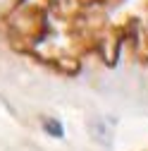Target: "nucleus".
<instances>
[{
    "instance_id": "nucleus-1",
    "label": "nucleus",
    "mask_w": 148,
    "mask_h": 151,
    "mask_svg": "<svg viewBox=\"0 0 148 151\" xmlns=\"http://www.w3.org/2000/svg\"><path fill=\"white\" fill-rule=\"evenodd\" d=\"M88 134L93 137V142H98L100 146H110L112 144V127H110V122H105L103 118H93L88 122Z\"/></svg>"
},
{
    "instance_id": "nucleus-2",
    "label": "nucleus",
    "mask_w": 148,
    "mask_h": 151,
    "mask_svg": "<svg viewBox=\"0 0 148 151\" xmlns=\"http://www.w3.org/2000/svg\"><path fill=\"white\" fill-rule=\"evenodd\" d=\"M43 127H46V132H50L53 137H62V125L58 120H46Z\"/></svg>"
}]
</instances>
